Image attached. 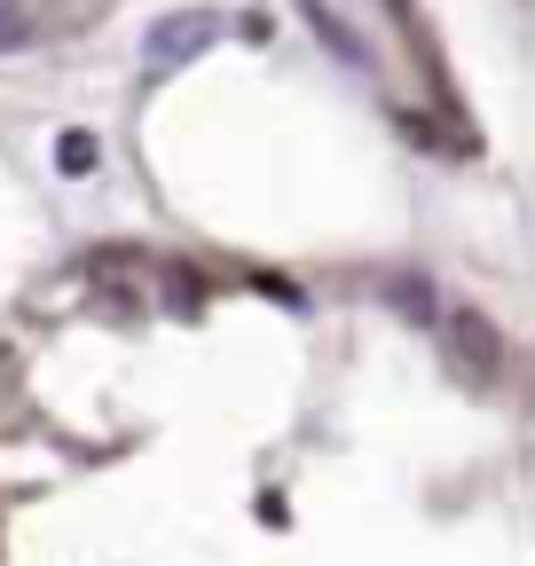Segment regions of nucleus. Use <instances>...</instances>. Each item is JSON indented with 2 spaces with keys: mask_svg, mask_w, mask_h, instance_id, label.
I'll return each mask as SVG.
<instances>
[{
  "mask_svg": "<svg viewBox=\"0 0 535 566\" xmlns=\"http://www.w3.org/2000/svg\"><path fill=\"white\" fill-rule=\"evenodd\" d=\"M213 32H221V17H206V9H189V17H166V24L150 32V71H174V63H189L197 48H213Z\"/></svg>",
  "mask_w": 535,
  "mask_h": 566,
  "instance_id": "f257e3e1",
  "label": "nucleus"
},
{
  "mask_svg": "<svg viewBox=\"0 0 535 566\" xmlns=\"http://www.w3.org/2000/svg\"><path fill=\"white\" fill-rule=\"evenodd\" d=\"M449 338H457V354H473V363H481V370L496 363V331H489L481 315H457V323H449Z\"/></svg>",
  "mask_w": 535,
  "mask_h": 566,
  "instance_id": "f03ea898",
  "label": "nucleus"
},
{
  "mask_svg": "<svg viewBox=\"0 0 535 566\" xmlns=\"http://www.w3.org/2000/svg\"><path fill=\"white\" fill-rule=\"evenodd\" d=\"M95 158H103V150H95V134H63V142H55V166H63V174H87Z\"/></svg>",
  "mask_w": 535,
  "mask_h": 566,
  "instance_id": "7ed1b4c3",
  "label": "nucleus"
},
{
  "mask_svg": "<svg viewBox=\"0 0 535 566\" xmlns=\"http://www.w3.org/2000/svg\"><path fill=\"white\" fill-rule=\"evenodd\" d=\"M9 48H32V17H17V0H0V55Z\"/></svg>",
  "mask_w": 535,
  "mask_h": 566,
  "instance_id": "20e7f679",
  "label": "nucleus"
},
{
  "mask_svg": "<svg viewBox=\"0 0 535 566\" xmlns=\"http://www.w3.org/2000/svg\"><path fill=\"white\" fill-rule=\"evenodd\" d=\"M386 9H410V0H386Z\"/></svg>",
  "mask_w": 535,
  "mask_h": 566,
  "instance_id": "39448f33",
  "label": "nucleus"
}]
</instances>
